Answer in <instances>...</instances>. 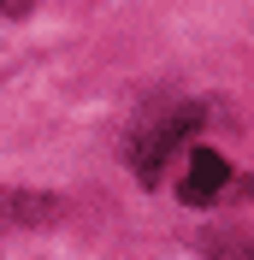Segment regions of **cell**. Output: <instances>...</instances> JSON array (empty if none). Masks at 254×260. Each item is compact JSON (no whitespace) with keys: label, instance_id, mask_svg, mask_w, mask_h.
Wrapping results in <instances>:
<instances>
[{"label":"cell","instance_id":"3","mask_svg":"<svg viewBox=\"0 0 254 260\" xmlns=\"http://www.w3.org/2000/svg\"><path fill=\"white\" fill-rule=\"evenodd\" d=\"M30 6H42V0H0V18H24Z\"/></svg>","mask_w":254,"mask_h":260},{"label":"cell","instance_id":"1","mask_svg":"<svg viewBox=\"0 0 254 260\" xmlns=\"http://www.w3.org/2000/svg\"><path fill=\"white\" fill-rule=\"evenodd\" d=\"M189 130H195V113H172L166 124H148L142 136L130 142V172H136L142 183H154V178H160V160H172L177 142H183Z\"/></svg>","mask_w":254,"mask_h":260},{"label":"cell","instance_id":"2","mask_svg":"<svg viewBox=\"0 0 254 260\" xmlns=\"http://www.w3.org/2000/svg\"><path fill=\"white\" fill-rule=\"evenodd\" d=\"M225 183H231V160H219L213 148H195L189 166H183V201H189V207H207Z\"/></svg>","mask_w":254,"mask_h":260}]
</instances>
